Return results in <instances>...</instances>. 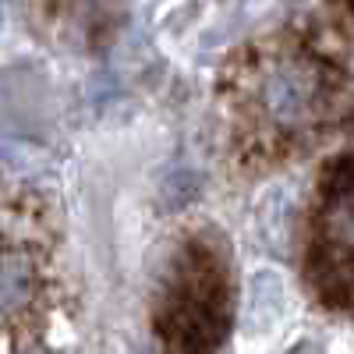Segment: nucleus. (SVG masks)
Segmentation results:
<instances>
[{
	"label": "nucleus",
	"instance_id": "obj_1",
	"mask_svg": "<svg viewBox=\"0 0 354 354\" xmlns=\"http://www.w3.org/2000/svg\"><path fill=\"white\" fill-rule=\"evenodd\" d=\"M209 103L227 163L248 177L326 153L354 124V82L308 28L238 43L216 68Z\"/></svg>",
	"mask_w": 354,
	"mask_h": 354
},
{
	"label": "nucleus",
	"instance_id": "obj_2",
	"mask_svg": "<svg viewBox=\"0 0 354 354\" xmlns=\"http://www.w3.org/2000/svg\"><path fill=\"white\" fill-rule=\"evenodd\" d=\"M82 333L64 270V234L53 205L32 188L0 195V354Z\"/></svg>",
	"mask_w": 354,
	"mask_h": 354
},
{
	"label": "nucleus",
	"instance_id": "obj_3",
	"mask_svg": "<svg viewBox=\"0 0 354 354\" xmlns=\"http://www.w3.org/2000/svg\"><path fill=\"white\" fill-rule=\"evenodd\" d=\"M238 315V266L227 234L209 220L177 230L160 266L149 333L160 354H223Z\"/></svg>",
	"mask_w": 354,
	"mask_h": 354
},
{
	"label": "nucleus",
	"instance_id": "obj_4",
	"mask_svg": "<svg viewBox=\"0 0 354 354\" xmlns=\"http://www.w3.org/2000/svg\"><path fill=\"white\" fill-rule=\"evenodd\" d=\"M298 270L308 298L354 315V145L319 163L298 230Z\"/></svg>",
	"mask_w": 354,
	"mask_h": 354
},
{
	"label": "nucleus",
	"instance_id": "obj_5",
	"mask_svg": "<svg viewBox=\"0 0 354 354\" xmlns=\"http://www.w3.org/2000/svg\"><path fill=\"white\" fill-rule=\"evenodd\" d=\"M330 25L337 36H354V0H330Z\"/></svg>",
	"mask_w": 354,
	"mask_h": 354
},
{
	"label": "nucleus",
	"instance_id": "obj_6",
	"mask_svg": "<svg viewBox=\"0 0 354 354\" xmlns=\"http://www.w3.org/2000/svg\"><path fill=\"white\" fill-rule=\"evenodd\" d=\"M0 195H4V185H0Z\"/></svg>",
	"mask_w": 354,
	"mask_h": 354
}]
</instances>
